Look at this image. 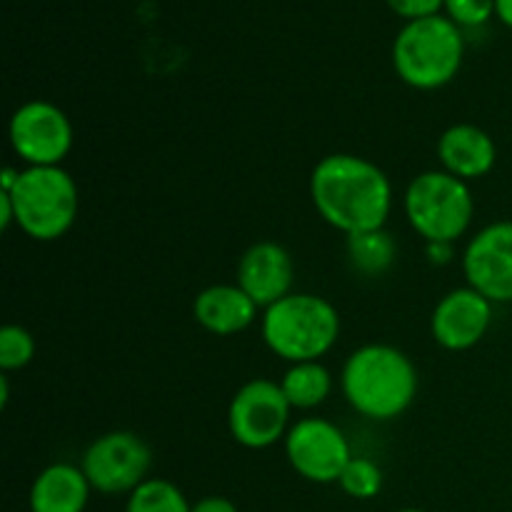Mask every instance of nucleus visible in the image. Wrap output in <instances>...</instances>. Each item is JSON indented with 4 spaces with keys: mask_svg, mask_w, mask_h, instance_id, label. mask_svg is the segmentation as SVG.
<instances>
[{
    "mask_svg": "<svg viewBox=\"0 0 512 512\" xmlns=\"http://www.w3.org/2000/svg\"><path fill=\"white\" fill-rule=\"evenodd\" d=\"M310 198L325 223L345 235H358L385 228L393 208V185L368 158L335 153L315 165Z\"/></svg>",
    "mask_w": 512,
    "mask_h": 512,
    "instance_id": "nucleus-1",
    "label": "nucleus"
},
{
    "mask_svg": "<svg viewBox=\"0 0 512 512\" xmlns=\"http://www.w3.org/2000/svg\"><path fill=\"white\" fill-rule=\"evenodd\" d=\"M343 395L368 420H395L418 395V370L403 350L370 343L355 350L340 375Z\"/></svg>",
    "mask_w": 512,
    "mask_h": 512,
    "instance_id": "nucleus-2",
    "label": "nucleus"
},
{
    "mask_svg": "<svg viewBox=\"0 0 512 512\" xmlns=\"http://www.w3.org/2000/svg\"><path fill=\"white\" fill-rule=\"evenodd\" d=\"M338 335V310L320 295L290 293L263 313L265 345L290 365L320 360Z\"/></svg>",
    "mask_w": 512,
    "mask_h": 512,
    "instance_id": "nucleus-3",
    "label": "nucleus"
},
{
    "mask_svg": "<svg viewBox=\"0 0 512 512\" xmlns=\"http://www.w3.org/2000/svg\"><path fill=\"white\" fill-rule=\"evenodd\" d=\"M465 40L460 25L445 15L410 20L393 43L395 73L418 90L448 85L463 65Z\"/></svg>",
    "mask_w": 512,
    "mask_h": 512,
    "instance_id": "nucleus-4",
    "label": "nucleus"
},
{
    "mask_svg": "<svg viewBox=\"0 0 512 512\" xmlns=\"http://www.w3.org/2000/svg\"><path fill=\"white\" fill-rule=\"evenodd\" d=\"M8 195L15 208V225L40 243L63 238L78 218V185L60 165L20 170L18 183Z\"/></svg>",
    "mask_w": 512,
    "mask_h": 512,
    "instance_id": "nucleus-5",
    "label": "nucleus"
},
{
    "mask_svg": "<svg viewBox=\"0 0 512 512\" xmlns=\"http://www.w3.org/2000/svg\"><path fill=\"white\" fill-rule=\"evenodd\" d=\"M475 200L468 183L445 170H428L410 180L405 215L425 243H455L473 223Z\"/></svg>",
    "mask_w": 512,
    "mask_h": 512,
    "instance_id": "nucleus-6",
    "label": "nucleus"
},
{
    "mask_svg": "<svg viewBox=\"0 0 512 512\" xmlns=\"http://www.w3.org/2000/svg\"><path fill=\"white\" fill-rule=\"evenodd\" d=\"M150 465L153 453L148 443L128 430H115L95 438L80 460L90 488L103 495H130L148 480Z\"/></svg>",
    "mask_w": 512,
    "mask_h": 512,
    "instance_id": "nucleus-7",
    "label": "nucleus"
},
{
    "mask_svg": "<svg viewBox=\"0 0 512 512\" xmlns=\"http://www.w3.org/2000/svg\"><path fill=\"white\" fill-rule=\"evenodd\" d=\"M290 403L280 383L255 378L233 395L228 408V428L235 443L250 450H265L288 435Z\"/></svg>",
    "mask_w": 512,
    "mask_h": 512,
    "instance_id": "nucleus-8",
    "label": "nucleus"
},
{
    "mask_svg": "<svg viewBox=\"0 0 512 512\" xmlns=\"http://www.w3.org/2000/svg\"><path fill=\"white\" fill-rule=\"evenodd\" d=\"M8 138L28 168L60 165L73 148L70 118L50 100H28L13 113Z\"/></svg>",
    "mask_w": 512,
    "mask_h": 512,
    "instance_id": "nucleus-9",
    "label": "nucleus"
},
{
    "mask_svg": "<svg viewBox=\"0 0 512 512\" xmlns=\"http://www.w3.org/2000/svg\"><path fill=\"white\" fill-rule=\"evenodd\" d=\"M285 455L300 478L310 483H338L353 453L343 430L323 418H305L285 435Z\"/></svg>",
    "mask_w": 512,
    "mask_h": 512,
    "instance_id": "nucleus-10",
    "label": "nucleus"
},
{
    "mask_svg": "<svg viewBox=\"0 0 512 512\" xmlns=\"http://www.w3.org/2000/svg\"><path fill=\"white\" fill-rule=\"evenodd\" d=\"M463 273L490 303H512V220L485 225L465 245Z\"/></svg>",
    "mask_w": 512,
    "mask_h": 512,
    "instance_id": "nucleus-11",
    "label": "nucleus"
},
{
    "mask_svg": "<svg viewBox=\"0 0 512 512\" xmlns=\"http://www.w3.org/2000/svg\"><path fill=\"white\" fill-rule=\"evenodd\" d=\"M493 320V303L475 288L450 290L433 310L430 333L445 350H470L485 338Z\"/></svg>",
    "mask_w": 512,
    "mask_h": 512,
    "instance_id": "nucleus-12",
    "label": "nucleus"
},
{
    "mask_svg": "<svg viewBox=\"0 0 512 512\" xmlns=\"http://www.w3.org/2000/svg\"><path fill=\"white\" fill-rule=\"evenodd\" d=\"M293 278V258L283 245L273 240L253 243L238 263V285L258 303V308H270L290 295Z\"/></svg>",
    "mask_w": 512,
    "mask_h": 512,
    "instance_id": "nucleus-13",
    "label": "nucleus"
},
{
    "mask_svg": "<svg viewBox=\"0 0 512 512\" xmlns=\"http://www.w3.org/2000/svg\"><path fill=\"white\" fill-rule=\"evenodd\" d=\"M438 158L445 173L460 180L485 178L495 168L498 148L490 133L470 123L450 125L438 140Z\"/></svg>",
    "mask_w": 512,
    "mask_h": 512,
    "instance_id": "nucleus-14",
    "label": "nucleus"
},
{
    "mask_svg": "<svg viewBox=\"0 0 512 512\" xmlns=\"http://www.w3.org/2000/svg\"><path fill=\"white\" fill-rule=\"evenodd\" d=\"M193 315L200 328L225 338V335L243 333L245 328L255 323L258 303L238 283L210 285V288L200 290L198 298H195Z\"/></svg>",
    "mask_w": 512,
    "mask_h": 512,
    "instance_id": "nucleus-15",
    "label": "nucleus"
},
{
    "mask_svg": "<svg viewBox=\"0 0 512 512\" xmlns=\"http://www.w3.org/2000/svg\"><path fill=\"white\" fill-rule=\"evenodd\" d=\"M90 490L80 465L53 463L33 480L30 512H85Z\"/></svg>",
    "mask_w": 512,
    "mask_h": 512,
    "instance_id": "nucleus-16",
    "label": "nucleus"
},
{
    "mask_svg": "<svg viewBox=\"0 0 512 512\" xmlns=\"http://www.w3.org/2000/svg\"><path fill=\"white\" fill-rule=\"evenodd\" d=\"M280 388H283L290 408L313 410L328 400L330 390H333V375L320 360L295 363L280 378Z\"/></svg>",
    "mask_w": 512,
    "mask_h": 512,
    "instance_id": "nucleus-17",
    "label": "nucleus"
},
{
    "mask_svg": "<svg viewBox=\"0 0 512 512\" xmlns=\"http://www.w3.org/2000/svg\"><path fill=\"white\" fill-rule=\"evenodd\" d=\"M395 255H398V245H395L393 235L385 230L348 235V258L355 273L368 275V278L385 275L393 268Z\"/></svg>",
    "mask_w": 512,
    "mask_h": 512,
    "instance_id": "nucleus-18",
    "label": "nucleus"
},
{
    "mask_svg": "<svg viewBox=\"0 0 512 512\" xmlns=\"http://www.w3.org/2000/svg\"><path fill=\"white\" fill-rule=\"evenodd\" d=\"M125 512H193V505L175 483L148 478L128 495Z\"/></svg>",
    "mask_w": 512,
    "mask_h": 512,
    "instance_id": "nucleus-19",
    "label": "nucleus"
},
{
    "mask_svg": "<svg viewBox=\"0 0 512 512\" xmlns=\"http://www.w3.org/2000/svg\"><path fill=\"white\" fill-rule=\"evenodd\" d=\"M340 490L355 500H370L383 490V470L370 458H350L338 480Z\"/></svg>",
    "mask_w": 512,
    "mask_h": 512,
    "instance_id": "nucleus-20",
    "label": "nucleus"
},
{
    "mask_svg": "<svg viewBox=\"0 0 512 512\" xmlns=\"http://www.w3.org/2000/svg\"><path fill=\"white\" fill-rule=\"evenodd\" d=\"M35 358V338L20 325H3L0 328V370H20Z\"/></svg>",
    "mask_w": 512,
    "mask_h": 512,
    "instance_id": "nucleus-21",
    "label": "nucleus"
},
{
    "mask_svg": "<svg viewBox=\"0 0 512 512\" xmlns=\"http://www.w3.org/2000/svg\"><path fill=\"white\" fill-rule=\"evenodd\" d=\"M448 18L460 28H475L495 15V0H445Z\"/></svg>",
    "mask_w": 512,
    "mask_h": 512,
    "instance_id": "nucleus-22",
    "label": "nucleus"
},
{
    "mask_svg": "<svg viewBox=\"0 0 512 512\" xmlns=\"http://www.w3.org/2000/svg\"><path fill=\"white\" fill-rule=\"evenodd\" d=\"M388 5L393 8L395 15L410 23V20L440 15V8H445V0H388Z\"/></svg>",
    "mask_w": 512,
    "mask_h": 512,
    "instance_id": "nucleus-23",
    "label": "nucleus"
},
{
    "mask_svg": "<svg viewBox=\"0 0 512 512\" xmlns=\"http://www.w3.org/2000/svg\"><path fill=\"white\" fill-rule=\"evenodd\" d=\"M193 512H238V508H235L233 500L220 498V495H210V498L198 500V503L193 505Z\"/></svg>",
    "mask_w": 512,
    "mask_h": 512,
    "instance_id": "nucleus-24",
    "label": "nucleus"
},
{
    "mask_svg": "<svg viewBox=\"0 0 512 512\" xmlns=\"http://www.w3.org/2000/svg\"><path fill=\"white\" fill-rule=\"evenodd\" d=\"M455 243H425V250H428V258L430 263L435 265H445L450 263V258H453Z\"/></svg>",
    "mask_w": 512,
    "mask_h": 512,
    "instance_id": "nucleus-25",
    "label": "nucleus"
},
{
    "mask_svg": "<svg viewBox=\"0 0 512 512\" xmlns=\"http://www.w3.org/2000/svg\"><path fill=\"white\" fill-rule=\"evenodd\" d=\"M15 223V208L8 193H0V228L8 230Z\"/></svg>",
    "mask_w": 512,
    "mask_h": 512,
    "instance_id": "nucleus-26",
    "label": "nucleus"
},
{
    "mask_svg": "<svg viewBox=\"0 0 512 512\" xmlns=\"http://www.w3.org/2000/svg\"><path fill=\"white\" fill-rule=\"evenodd\" d=\"M495 15L512 28V0H495Z\"/></svg>",
    "mask_w": 512,
    "mask_h": 512,
    "instance_id": "nucleus-27",
    "label": "nucleus"
},
{
    "mask_svg": "<svg viewBox=\"0 0 512 512\" xmlns=\"http://www.w3.org/2000/svg\"><path fill=\"white\" fill-rule=\"evenodd\" d=\"M8 398H10V385H8V375H0V408H5L8 405Z\"/></svg>",
    "mask_w": 512,
    "mask_h": 512,
    "instance_id": "nucleus-28",
    "label": "nucleus"
},
{
    "mask_svg": "<svg viewBox=\"0 0 512 512\" xmlns=\"http://www.w3.org/2000/svg\"><path fill=\"white\" fill-rule=\"evenodd\" d=\"M398 512H425V510H420V508H405V510H398Z\"/></svg>",
    "mask_w": 512,
    "mask_h": 512,
    "instance_id": "nucleus-29",
    "label": "nucleus"
}]
</instances>
